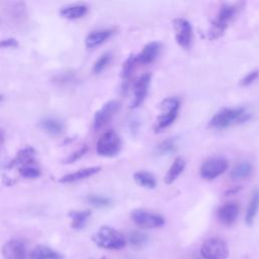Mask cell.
I'll return each instance as SVG.
<instances>
[{"label":"cell","instance_id":"obj_32","mask_svg":"<svg viewBox=\"0 0 259 259\" xmlns=\"http://www.w3.org/2000/svg\"><path fill=\"white\" fill-rule=\"evenodd\" d=\"M87 150H88V148H87L86 145H84L83 147H81V148L78 149V150H76L75 152H73L72 154L69 155L68 158H66L65 163H74V162H76L77 160H79L81 157H83L84 155L86 154Z\"/></svg>","mask_w":259,"mask_h":259},{"label":"cell","instance_id":"obj_16","mask_svg":"<svg viewBox=\"0 0 259 259\" xmlns=\"http://www.w3.org/2000/svg\"><path fill=\"white\" fill-rule=\"evenodd\" d=\"M99 171H100V167H98V166L82 168V169H79V170H77L75 172H72V173H69V174L62 176L59 179V183H61V184L77 183V181H80V180H83V179H86V178H89V177L95 175Z\"/></svg>","mask_w":259,"mask_h":259},{"label":"cell","instance_id":"obj_19","mask_svg":"<svg viewBox=\"0 0 259 259\" xmlns=\"http://www.w3.org/2000/svg\"><path fill=\"white\" fill-rule=\"evenodd\" d=\"M185 168H186L185 159L181 157H177L174 160V162L171 164L168 172L165 175V178H164L165 184H167V185L173 184L174 181L179 177V175L184 172Z\"/></svg>","mask_w":259,"mask_h":259},{"label":"cell","instance_id":"obj_34","mask_svg":"<svg viewBox=\"0 0 259 259\" xmlns=\"http://www.w3.org/2000/svg\"><path fill=\"white\" fill-rule=\"evenodd\" d=\"M17 46H18V43L13 38L0 40V48H15Z\"/></svg>","mask_w":259,"mask_h":259},{"label":"cell","instance_id":"obj_1","mask_svg":"<svg viewBox=\"0 0 259 259\" xmlns=\"http://www.w3.org/2000/svg\"><path fill=\"white\" fill-rule=\"evenodd\" d=\"M250 117V114L244 108H225L215 114L210 122V126L222 130L233 125L247 122Z\"/></svg>","mask_w":259,"mask_h":259},{"label":"cell","instance_id":"obj_2","mask_svg":"<svg viewBox=\"0 0 259 259\" xmlns=\"http://www.w3.org/2000/svg\"><path fill=\"white\" fill-rule=\"evenodd\" d=\"M92 241L100 248L119 250L126 246V238L122 233L112 227L102 226L92 235Z\"/></svg>","mask_w":259,"mask_h":259},{"label":"cell","instance_id":"obj_29","mask_svg":"<svg viewBox=\"0 0 259 259\" xmlns=\"http://www.w3.org/2000/svg\"><path fill=\"white\" fill-rule=\"evenodd\" d=\"M87 201L96 206V208H105L111 204V199L109 197L102 196V195H96V194H91L87 197Z\"/></svg>","mask_w":259,"mask_h":259},{"label":"cell","instance_id":"obj_27","mask_svg":"<svg viewBox=\"0 0 259 259\" xmlns=\"http://www.w3.org/2000/svg\"><path fill=\"white\" fill-rule=\"evenodd\" d=\"M176 150V140L174 138H168L162 141L156 148V151L160 155L171 154Z\"/></svg>","mask_w":259,"mask_h":259},{"label":"cell","instance_id":"obj_11","mask_svg":"<svg viewBox=\"0 0 259 259\" xmlns=\"http://www.w3.org/2000/svg\"><path fill=\"white\" fill-rule=\"evenodd\" d=\"M151 78H152L151 73H145V74L141 75L139 78L135 81L134 87H133L134 98L131 102V106H130V108L137 109L144 102V100L148 94Z\"/></svg>","mask_w":259,"mask_h":259},{"label":"cell","instance_id":"obj_7","mask_svg":"<svg viewBox=\"0 0 259 259\" xmlns=\"http://www.w3.org/2000/svg\"><path fill=\"white\" fill-rule=\"evenodd\" d=\"M229 167V162L223 157H212L200 166V176L205 180H214L222 175Z\"/></svg>","mask_w":259,"mask_h":259},{"label":"cell","instance_id":"obj_33","mask_svg":"<svg viewBox=\"0 0 259 259\" xmlns=\"http://www.w3.org/2000/svg\"><path fill=\"white\" fill-rule=\"evenodd\" d=\"M259 77V70H253L249 73H247L241 80V85L242 86H247L252 84Z\"/></svg>","mask_w":259,"mask_h":259},{"label":"cell","instance_id":"obj_13","mask_svg":"<svg viewBox=\"0 0 259 259\" xmlns=\"http://www.w3.org/2000/svg\"><path fill=\"white\" fill-rule=\"evenodd\" d=\"M238 216L239 205L234 201H230L223 204L217 212V217L219 221L226 226H231L234 224Z\"/></svg>","mask_w":259,"mask_h":259},{"label":"cell","instance_id":"obj_17","mask_svg":"<svg viewBox=\"0 0 259 259\" xmlns=\"http://www.w3.org/2000/svg\"><path fill=\"white\" fill-rule=\"evenodd\" d=\"M113 35L112 30H97L89 33L85 39V46L88 49H94L105 43Z\"/></svg>","mask_w":259,"mask_h":259},{"label":"cell","instance_id":"obj_20","mask_svg":"<svg viewBox=\"0 0 259 259\" xmlns=\"http://www.w3.org/2000/svg\"><path fill=\"white\" fill-rule=\"evenodd\" d=\"M134 179L137 183V185H139L142 188L148 189V190H153L157 186V181H156L155 176L151 172H148L145 170L137 171L134 174Z\"/></svg>","mask_w":259,"mask_h":259},{"label":"cell","instance_id":"obj_4","mask_svg":"<svg viewBox=\"0 0 259 259\" xmlns=\"http://www.w3.org/2000/svg\"><path fill=\"white\" fill-rule=\"evenodd\" d=\"M179 108L180 101L178 98L167 97L163 99L160 103V109L162 111V114L157 118L156 123H155V132H161L169 126H171L178 116Z\"/></svg>","mask_w":259,"mask_h":259},{"label":"cell","instance_id":"obj_8","mask_svg":"<svg viewBox=\"0 0 259 259\" xmlns=\"http://www.w3.org/2000/svg\"><path fill=\"white\" fill-rule=\"evenodd\" d=\"M132 221L142 229H154L162 227L165 220L162 216L147 212L145 210H135L131 214Z\"/></svg>","mask_w":259,"mask_h":259},{"label":"cell","instance_id":"obj_21","mask_svg":"<svg viewBox=\"0 0 259 259\" xmlns=\"http://www.w3.org/2000/svg\"><path fill=\"white\" fill-rule=\"evenodd\" d=\"M258 211H259V190H255L252 193V195L249 200L248 208L246 211L245 222L247 225L251 226L253 224Z\"/></svg>","mask_w":259,"mask_h":259},{"label":"cell","instance_id":"obj_26","mask_svg":"<svg viewBox=\"0 0 259 259\" xmlns=\"http://www.w3.org/2000/svg\"><path fill=\"white\" fill-rule=\"evenodd\" d=\"M137 64H138V61H137L136 55H131L130 57H128V59L124 62L122 71H121V76L124 79H129L130 77L132 76Z\"/></svg>","mask_w":259,"mask_h":259},{"label":"cell","instance_id":"obj_31","mask_svg":"<svg viewBox=\"0 0 259 259\" xmlns=\"http://www.w3.org/2000/svg\"><path fill=\"white\" fill-rule=\"evenodd\" d=\"M146 241H147V236L144 234V233L132 232L131 234H130V242L136 247H140L144 245Z\"/></svg>","mask_w":259,"mask_h":259},{"label":"cell","instance_id":"obj_30","mask_svg":"<svg viewBox=\"0 0 259 259\" xmlns=\"http://www.w3.org/2000/svg\"><path fill=\"white\" fill-rule=\"evenodd\" d=\"M19 173L22 177L25 178H37L41 175V171L38 167L35 165H30V166H24L19 168Z\"/></svg>","mask_w":259,"mask_h":259},{"label":"cell","instance_id":"obj_22","mask_svg":"<svg viewBox=\"0 0 259 259\" xmlns=\"http://www.w3.org/2000/svg\"><path fill=\"white\" fill-rule=\"evenodd\" d=\"M40 125L45 132L53 136L60 135L63 132V129H64L63 124L59 120L53 118H46L42 120Z\"/></svg>","mask_w":259,"mask_h":259},{"label":"cell","instance_id":"obj_35","mask_svg":"<svg viewBox=\"0 0 259 259\" xmlns=\"http://www.w3.org/2000/svg\"><path fill=\"white\" fill-rule=\"evenodd\" d=\"M238 192H239V189H238V188H235V189L229 190L226 194H227V195H230V194H236V193H238Z\"/></svg>","mask_w":259,"mask_h":259},{"label":"cell","instance_id":"obj_6","mask_svg":"<svg viewBox=\"0 0 259 259\" xmlns=\"http://www.w3.org/2000/svg\"><path fill=\"white\" fill-rule=\"evenodd\" d=\"M200 253L205 259H226L229 255V248L222 238L212 237L204 241Z\"/></svg>","mask_w":259,"mask_h":259},{"label":"cell","instance_id":"obj_25","mask_svg":"<svg viewBox=\"0 0 259 259\" xmlns=\"http://www.w3.org/2000/svg\"><path fill=\"white\" fill-rule=\"evenodd\" d=\"M252 173V165L249 162H242L237 164L232 169L230 176L232 179H242L248 177Z\"/></svg>","mask_w":259,"mask_h":259},{"label":"cell","instance_id":"obj_24","mask_svg":"<svg viewBox=\"0 0 259 259\" xmlns=\"http://www.w3.org/2000/svg\"><path fill=\"white\" fill-rule=\"evenodd\" d=\"M32 259H62V255L45 245H38L32 252Z\"/></svg>","mask_w":259,"mask_h":259},{"label":"cell","instance_id":"obj_28","mask_svg":"<svg viewBox=\"0 0 259 259\" xmlns=\"http://www.w3.org/2000/svg\"><path fill=\"white\" fill-rule=\"evenodd\" d=\"M111 59H112L111 53L102 54L94 63V65H93V72L95 74L101 73L103 70L106 69V67L109 65V63L111 62Z\"/></svg>","mask_w":259,"mask_h":259},{"label":"cell","instance_id":"obj_12","mask_svg":"<svg viewBox=\"0 0 259 259\" xmlns=\"http://www.w3.org/2000/svg\"><path fill=\"white\" fill-rule=\"evenodd\" d=\"M3 259H27V248L18 239L9 240L2 248Z\"/></svg>","mask_w":259,"mask_h":259},{"label":"cell","instance_id":"obj_3","mask_svg":"<svg viewBox=\"0 0 259 259\" xmlns=\"http://www.w3.org/2000/svg\"><path fill=\"white\" fill-rule=\"evenodd\" d=\"M238 4L225 3L222 5L217 17L213 20L211 28L208 32L210 40H217L225 33L229 22L235 17L236 13L238 12Z\"/></svg>","mask_w":259,"mask_h":259},{"label":"cell","instance_id":"obj_14","mask_svg":"<svg viewBox=\"0 0 259 259\" xmlns=\"http://www.w3.org/2000/svg\"><path fill=\"white\" fill-rule=\"evenodd\" d=\"M35 162H36V151L34 148L27 146L17 152L15 157L9 163L8 167L13 168L18 166L19 168H21L24 166L34 165Z\"/></svg>","mask_w":259,"mask_h":259},{"label":"cell","instance_id":"obj_10","mask_svg":"<svg viewBox=\"0 0 259 259\" xmlns=\"http://www.w3.org/2000/svg\"><path fill=\"white\" fill-rule=\"evenodd\" d=\"M121 108V103L118 100H110L105 103L94 115L93 128L99 130L105 127L114 118Z\"/></svg>","mask_w":259,"mask_h":259},{"label":"cell","instance_id":"obj_18","mask_svg":"<svg viewBox=\"0 0 259 259\" xmlns=\"http://www.w3.org/2000/svg\"><path fill=\"white\" fill-rule=\"evenodd\" d=\"M87 6L84 4H72L62 7L60 15L67 19H78L87 13Z\"/></svg>","mask_w":259,"mask_h":259},{"label":"cell","instance_id":"obj_5","mask_svg":"<svg viewBox=\"0 0 259 259\" xmlns=\"http://www.w3.org/2000/svg\"><path fill=\"white\" fill-rule=\"evenodd\" d=\"M122 149V140L114 131H108L97 141L96 152L102 157H114Z\"/></svg>","mask_w":259,"mask_h":259},{"label":"cell","instance_id":"obj_36","mask_svg":"<svg viewBox=\"0 0 259 259\" xmlns=\"http://www.w3.org/2000/svg\"><path fill=\"white\" fill-rule=\"evenodd\" d=\"M2 100V95H0V101H1Z\"/></svg>","mask_w":259,"mask_h":259},{"label":"cell","instance_id":"obj_23","mask_svg":"<svg viewBox=\"0 0 259 259\" xmlns=\"http://www.w3.org/2000/svg\"><path fill=\"white\" fill-rule=\"evenodd\" d=\"M90 215V211H71L69 213V218L71 219V227L75 230H80L84 228Z\"/></svg>","mask_w":259,"mask_h":259},{"label":"cell","instance_id":"obj_15","mask_svg":"<svg viewBox=\"0 0 259 259\" xmlns=\"http://www.w3.org/2000/svg\"><path fill=\"white\" fill-rule=\"evenodd\" d=\"M160 51H161L160 43H158V42L148 43L143 48V50L140 52V53L138 55H136L138 64H143V65L151 64L152 62H154L157 59V57L160 54Z\"/></svg>","mask_w":259,"mask_h":259},{"label":"cell","instance_id":"obj_9","mask_svg":"<svg viewBox=\"0 0 259 259\" xmlns=\"http://www.w3.org/2000/svg\"><path fill=\"white\" fill-rule=\"evenodd\" d=\"M175 39L177 44L184 49H189L193 41V27L186 18H175L173 20Z\"/></svg>","mask_w":259,"mask_h":259},{"label":"cell","instance_id":"obj_37","mask_svg":"<svg viewBox=\"0 0 259 259\" xmlns=\"http://www.w3.org/2000/svg\"><path fill=\"white\" fill-rule=\"evenodd\" d=\"M100 259H107L106 257H102V258H100Z\"/></svg>","mask_w":259,"mask_h":259}]
</instances>
